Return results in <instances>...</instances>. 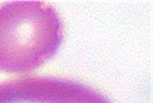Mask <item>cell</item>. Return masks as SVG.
Returning <instances> with one entry per match:
<instances>
[{"mask_svg": "<svg viewBox=\"0 0 153 103\" xmlns=\"http://www.w3.org/2000/svg\"><path fill=\"white\" fill-rule=\"evenodd\" d=\"M62 41L61 20L50 4L18 1L0 7V70H33L57 52Z\"/></svg>", "mask_w": 153, "mask_h": 103, "instance_id": "6da1fadb", "label": "cell"}]
</instances>
